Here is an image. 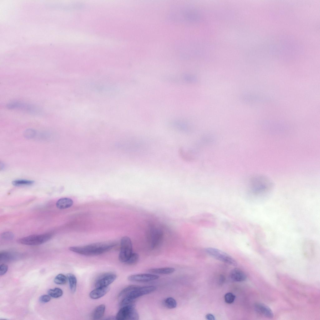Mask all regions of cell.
<instances>
[{
  "label": "cell",
  "instance_id": "484cf974",
  "mask_svg": "<svg viewBox=\"0 0 320 320\" xmlns=\"http://www.w3.org/2000/svg\"><path fill=\"white\" fill-rule=\"evenodd\" d=\"M14 237V235L13 233L11 232H3L1 234V238L6 240H12Z\"/></svg>",
  "mask_w": 320,
  "mask_h": 320
},
{
  "label": "cell",
  "instance_id": "ba28073f",
  "mask_svg": "<svg viewBox=\"0 0 320 320\" xmlns=\"http://www.w3.org/2000/svg\"><path fill=\"white\" fill-rule=\"evenodd\" d=\"M159 277L158 275L151 273H141L129 276L128 280L131 282H146L158 279Z\"/></svg>",
  "mask_w": 320,
  "mask_h": 320
},
{
  "label": "cell",
  "instance_id": "4fadbf2b",
  "mask_svg": "<svg viewBox=\"0 0 320 320\" xmlns=\"http://www.w3.org/2000/svg\"><path fill=\"white\" fill-rule=\"evenodd\" d=\"M109 290L108 286L96 288L90 293L89 296L92 299H98L104 296Z\"/></svg>",
  "mask_w": 320,
  "mask_h": 320
},
{
  "label": "cell",
  "instance_id": "e0dca14e",
  "mask_svg": "<svg viewBox=\"0 0 320 320\" xmlns=\"http://www.w3.org/2000/svg\"><path fill=\"white\" fill-rule=\"evenodd\" d=\"M67 277L70 291L72 293H74L75 292L76 289L77 278L74 274L71 273H68L67 274Z\"/></svg>",
  "mask_w": 320,
  "mask_h": 320
},
{
  "label": "cell",
  "instance_id": "83f0119b",
  "mask_svg": "<svg viewBox=\"0 0 320 320\" xmlns=\"http://www.w3.org/2000/svg\"><path fill=\"white\" fill-rule=\"evenodd\" d=\"M8 269V266L6 264L3 263L0 266V275H4L7 271Z\"/></svg>",
  "mask_w": 320,
  "mask_h": 320
},
{
  "label": "cell",
  "instance_id": "9c48e42d",
  "mask_svg": "<svg viewBox=\"0 0 320 320\" xmlns=\"http://www.w3.org/2000/svg\"><path fill=\"white\" fill-rule=\"evenodd\" d=\"M116 278V276L114 274L111 273H105L98 278L95 283V286L96 288L108 286Z\"/></svg>",
  "mask_w": 320,
  "mask_h": 320
},
{
  "label": "cell",
  "instance_id": "7a4b0ae2",
  "mask_svg": "<svg viewBox=\"0 0 320 320\" xmlns=\"http://www.w3.org/2000/svg\"><path fill=\"white\" fill-rule=\"evenodd\" d=\"M156 287L154 286L139 287L122 296L118 297L120 299L119 304L122 307L133 303V301L137 298L149 294L154 291Z\"/></svg>",
  "mask_w": 320,
  "mask_h": 320
},
{
  "label": "cell",
  "instance_id": "f546056e",
  "mask_svg": "<svg viewBox=\"0 0 320 320\" xmlns=\"http://www.w3.org/2000/svg\"><path fill=\"white\" fill-rule=\"evenodd\" d=\"M225 280V278L223 275H221L219 280V283L220 284H222L224 282Z\"/></svg>",
  "mask_w": 320,
  "mask_h": 320
},
{
  "label": "cell",
  "instance_id": "5b68a950",
  "mask_svg": "<svg viewBox=\"0 0 320 320\" xmlns=\"http://www.w3.org/2000/svg\"><path fill=\"white\" fill-rule=\"evenodd\" d=\"M132 244L130 238L123 237L121 241V248L118 258L122 262H126L132 253Z\"/></svg>",
  "mask_w": 320,
  "mask_h": 320
},
{
  "label": "cell",
  "instance_id": "d6986e66",
  "mask_svg": "<svg viewBox=\"0 0 320 320\" xmlns=\"http://www.w3.org/2000/svg\"><path fill=\"white\" fill-rule=\"evenodd\" d=\"M14 254L11 252L3 251L0 253V260L1 261H9L14 258Z\"/></svg>",
  "mask_w": 320,
  "mask_h": 320
},
{
  "label": "cell",
  "instance_id": "9a60e30c",
  "mask_svg": "<svg viewBox=\"0 0 320 320\" xmlns=\"http://www.w3.org/2000/svg\"><path fill=\"white\" fill-rule=\"evenodd\" d=\"M151 273L159 274H168L173 273L175 269L171 267H165L159 268H152L148 270Z\"/></svg>",
  "mask_w": 320,
  "mask_h": 320
},
{
  "label": "cell",
  "instance_id": "30bf717a",
  "mask_svg": "<svg viewBox=\"0 0 320 320\" xmlns=\"http://www.w3.org/2000/svg\"><path fill=\"white\" fill-rule=\"evenodd\" d=\"M149 242L151 247L154 248L160 243L163 236L162 232L159 229L153 228L150 231Z\"/></svg>",
  "mask_w": 320,
  "mask_h": 320
},
{
  "label": "cell",
  "instance_id": "44dd1931",
  "mask_svg": "<svg viewBox=\"0 0 320 320\" xmlns=\"http://www.w3.org/2000/svg\"><path fill=\"white\" fill-rule=\"evenodd\" d=\"M34 183L33 181L23 179L16 180L12 182V184L16 186L30 185Z\"/></svg>",
  "mask_w": 320,
  "mask_h": 320
},
{
  "label": "cell",
  "instance_id": "8992f818",
  "mask_svg": "<svg viewBox=\"0 0 320 320\" xmlns=\"http://www.w3.org/2000/svg\"><path fill=\"white\" fill-rule=\"evenodd\" d=\"M205 252L212 257L220 261L233 266H236L237 262L231 256L227 253L217 248H208Z\"/></svg>",
  "mask_w": 320,
  "mask_h": 320
},
{
  "label": "cell",
  "instance_id": "2e32d148",
  "mask_svg": "<svg viewBox=\"0 0 320 320\" xmlns=\"http://www.w3.org/2000/svg\"><path fill=\"white\" fill-rule=\"evenodd\" d=\"M105 306L104 304H101L97 307L93 313L92 317L93 319H100L103 316L105 311Z\"/></svg>",
  "mask_w": 320,
  "mask_h": 320
},
{
  "label": "cell",
  "instance_id": "ffe728a7",
  "mask_svg": "<svg viewBox=\"0 0 320 320\" xmlns=\"http://www.w3.org/2000/svg\"><path fill=\"white\" fill-rule=\"evenodd\" d=\"M48 293L51 297L57 298L62 295L63 291L60 288H56L48 290Z\"/></svg>",
  "mask_w": 320,
  "mask_h": 320
},
{
  "label": "cell",
  "instance_id": "6da1fadb",
  "mask_svg": "<svg viewBox=\"0 0 320 320\" xmlns=\"http://www.w3.org/2000/svg\"><path fill=\"white\" fill-rule=\"evenodd\" d=\"M116 244L115 242H104L93 243L88 245L69 248L74 252L88 256L97 255L111 249Z\"/></svg>",
  "mask_w": 320,
  "mask_h": 320
},
{
  "label": "cell",
  "instance_id": "f1b7e54d",
  "mask_svg": "<svg viewBox=\"0 0 320 320\" xmlns=\"http://www.w3.org/2000/svg\"><path fill=\"white\" fill-rule=\"evenodd\" d=\"M206 318L208 320H214L215 319L214 316L211 314L208 313L206 316Z\"/></svg>",
  "mask_w": 320,
  "mask_h": 320
},
{
  "label": "cell",
  "instance_id": "3957f363",
  "mask_svg": "<svg viewBox=\"0 0 320 320\" xmlns=\"http://www.w3.org/2000/svg\"><path fill=\"white\" fill-rule=\"evenodd\" d=\"M52 234L47 233L40 235H31L19 239L18 242L28 245H37L44 243L52 238Z\"/></svg>",
  "mask_w": 320,
  "mask_h": 320
},
{
  "label": "cell",
  "instance_id": "d4e9b609",
  "mask_svg": "<svg viewBox=\"0 0 320 320\" xmlns=\"http://www.w3.org/2000/svg\"><path fill=\"white\" fill-rule=\"evenodd\" d=\"M235 296L232 293L228 292L225 294L224 299L225 302L228 304L232 303L235 299Z\"/></svg>",
  "mask_w": 320,
  "mask_h": 320
},
{
  "label": "cell",
  "instance_id": "52a82bcc",
  "mask_svg": "<svg viewBox=\"0 0 320 320\" xmlns=\"http://www.w3.org/2000/svg\"><path fill=\"white\" fill-rule=\"evenodd\" d=\"M7 108L10 109H19L32 114L39 112V109L36 107L23 102L14 101L10 102L7 105Z\"/></svg>",
  "mask_w": 320,
  "mask_h": 320
},
{
  "label": "cell",
  "instance_id": "4316f807",
  "mask_svg": "<svg viewBox=\"0 0 320 320\" xmlns=\"http://www.w3.org/2000/svg\"><path fill=\"white\" fill-rule=\"evenodd\" d=\"M51 299V297L48 295L41 296L39 298L40 302L42 303H46L49 302Z\"/></svg>",
  "mask_w": 320,
  "mask_h": 320
},
{
  "label": "cell",
  "instance_id": "5bb4252c",
  "mask_svg": "<svg viewBox=\"0 0 320 320\" xmlns=\"http://www.w3.org/2000/svg\"><path fill=\"white\" fill-rule=\"evenodd\" d=\"M73 203V201L71 198H62L57 201L56 206L59 209H65L70 207Z\"/></svg>",
  "mask_w": 320,
  "mask_h": 320
},
{
  "label": "cell",
  "instance_id": "7402d4cb",
  "mask_svg": "<svg viewBox=\"0 0 320 320\" xmlns=\"http://www.w3.org/2000/svg\"><path fill=\"white\" fill-rule=\"evenodd\" d=\"M68 280L67 277L62 274H58L54 279V282L59 285L64 284L66 283Z\"/></svg>",
  "mask_w": 320,
  "mask_h": 320
},
{
  "label": "cell",
  "instance_id": "ac0fdd59",
  "mask_svg": "<svg viewBox=\"0 0 320 320\" xmlns=\"http://www.w3.org/2000/svg\"><path fill=\"white\" fill-rule=\"evenodd\" d=\"M163 304L167 308L173 309L175 308L177 306L176 300L173 298L168 297L164 299Z\"/></svg>",
  "mask_w": 320,
  "mask_h": 320
},
{
  "label": "cell",
  "instance_id": "7c38bea8",
  "mask_svg": "<svg viewBox=\"0 0 320 320\" xmlns=\"http://www.w3.org/2000/svg\"><path fill=\"white\" fill-rule=\"evenodd\" d=\"M230 275L231 279L235 282L243 281L247 278L244 272L238 268H235L232 269L230 273Z\"/></svg>",
  "mask_w": 320,
  "mask_h": 320
},
{
  "label": "cell",
  "instance_id": "277c9868",
  "mask_svg": "<svg viewBox=\"0 0 320 320\" xmlns=\"http://www.w3.org/2000/svg\"><path fill=\"white\" fill-rule=\"evenodd\" d=\"M117 320H138L139 316L133 303L122 306L115 317Z\"/></svg>",
  "mask_w": 320,
  "mask_h": 320
},
{
  "label": "cell",
  "instance_id": "603a6c76",
  "mask_svg": "<svg viewBox=\"0 0 320 320\" xmlns=\"http://www.w3.org/2000/svg\"><path fill=\"white\" fill-rule=\"evenodd\" d=\"M139 259L138 254L136 253H133L125 263L129 265H134L137 263Z\"/></svg>",
  "mask_w": 320,
  "mask_h": 320
},
{
  "label": "cell",
  "instance_id": "8fae6325",
  "mask_svg": "<svg viewBox=\"0 0 320 320\" xmlns=\"http://www.w3.org/2000/svg\"><path fill=\"white\" fill-rule=\"evenodd\" d=\"M255 308L258 313L266 318H271L273 317V313L272 310L268 306L263 304H255Z\"/></svg>",
  "mask_w": 320,
  "mask_h": 320
},
{
  "label": "cell",
  "instance_id": "cb8c5ba5",
  "mask_svg": "<svg viewBox=\"0 0 320 320\" xmlns=\"http://www.w3.org/2000/svg\"><path fill=\"white\" fill-rule=\"evenodd\" d=\"M139 287V286L135 285H132L127 286L121 291L119 294L118 297H120L126 293L138 288Z\"/></svg>",
  "mask_w": 320,
  "mask_h": 320
}]
</instances>
